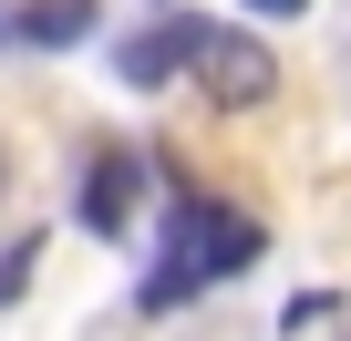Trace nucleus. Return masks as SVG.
<instances>
[{
    "instance_id": "7ed1b4c3",
    "label": "nucleus",
    "mask_w": 351,
    "mask_h": 341,
    "mask_svg": "<svg viewBox=\"0 0 351 341\" xmlns=\"http://www.w3.org/2000/svg\"><path fill=\"white\" fill-rule=\"evenodd\" d=\"M186 52H197V11H155V21L114 52V83H124V93H165L176 73H186Z\"/></svg>"
},
{
    "instance_id": "423d86ee",
    "label": "nucleus",
    "mask_w": 351,
    "mask_h": 341,
    "mask_svg": "<svg viewBox=\"0 0 351 341\" xmlns=\"http://www.w3.org/2000/svg\"><path fill=\"white\" fill-rule=\"evenodd\" d=\"M32 269H42V238H21V248H0V300H21V290H32Z\"/></svg>"
},
{
    "instance_id": "f03ea898",
    "label": "nucleus",
    "mask_w": 351,
    "mask_h": 341,
    "mask_svg": "<svg viewBox=\"0 0 351 341\" xmlns=\"http://www.w3.org/2000/svg\"><path fill=\"white\" fill-rule=\"evenodd\" d=\"M186 73H197V93H207V104H228V114H258V104L279 93V62H269V42H258V32H238V21H197V52H186Z\"/></svg>"
},
{
    "instance_id": "6e6552de",
    "label": "nucleus",
    "mask_w": 351,
    "mask_h": 341,
    "mask_svg": "<svg viewBox=\"0 0 351 341\" xmlns=\"http://www.w3.org/2000/svg\"><path fill=\"white\" fill-rule=\"evenodd\" d=\"M0 42H11V0H0Z\"/></svg>"
},
{
    "instance_id": "f257e3e1",
    "label": "nucleus",
    "mask_w": 351,
    "mask_h": 341,
    "mask_svg": "<svg viewBox=\"0 0 351 341\" xmlns=\"http://www.w3.org/2000/svg\"><path fill=\"white\" fill-rule=\"evenodd\" d=\"M258 259V228L238 217V207H176V228H165V269L145 279V310H176V300H197L207 279H238Z\"/></svg>"
},
{
    "instance_id": "20e7f679",
    "label": "nucleus",
    "mask_w": 351,
    "mask_h": 341,
    "mask_svg": "<svg viewBox=\"0 0 351 341\" xmlns=\"http://www.w3.org/2000/svg\"><path fill=\"white\" fill-rule=\"evenodd\" d=\"M145 207V155H93V176H83V228L93 238H124Z\"/></svg>"
},
{
    "instance_id": "0eeeda50",
    "label": "nucleus",
    "mask_w": 351,
    "mask_h": 341,
    "mask_svg": "<svg viewBox=\"0 0 351 341\" xmlns=\"http://www.w3.org/2000/svg\"><path fill=\"white\" fill-rule=\"evenodd\" d=\"M238 11H258V21H300L310 0H238Z\"/></svg>"
},
{
    "instance_id": "39448f33",
    "label": "nucleus",
    "mask_w": 351,
    "mask_h": 341,
    "mask_svg": "<svg viewBox=\"0 0 351 341\" xmlns=\"http://www.w3.org/2000/svg\"><path fill=\"white\" fill-rule=\"evenodd\" d=\"M11 42H32V52L93 42V0H21V11H11Z\"/></svg>"
},
{
    "instance_id": "1a4fd4ad",
    "label": "nucleus",
    "mask_w": 351,
    "mask_h": 341,
    "mask_svg": "<svg viewBox=\"0 0 351 341\" xmlns=\"http://www.w3.org/2000/svg\"><path fill=\"white\" fill-rule=\"evenodd\" d=\"M0 197H11V155H0Z\"/></svg>"
}]
</instances>
